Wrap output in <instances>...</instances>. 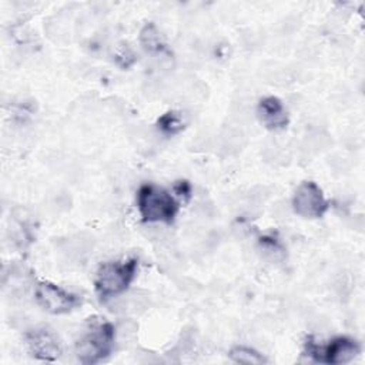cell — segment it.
I'll use <instances>...</instances> for the list:
<instances>
[{
  "instance_id": "1",
  "label": "cell",
  "mask_w": 365,
  "mask_h": 365,
  "mask_svg": "<svg viewBox=\"0 0 365 365\" xmlns=\"http://www.w3.org/2000/svg\"><path fill=\"white\" fill-rule=\"evenodd\" d=\"M142 217L149 223H171L177 214V203L163 189L146 185L137 194Z\"/></svg>"
},
{
  "instance_id": "2",
  "label": "cell",
  "mask_w": 365,
  "mask_h": 365,
  "mask_svg": "<svg viewBox=\"0 0 365 365\" xmlns=\"http://www.w3.org/2000/svg\"><path fill=\"white\" fill-rule=\"evenodd\" d=\"M137 261L129 260L124 263L103 264L96 277V291L100 299L107 300L126 291L135 276Z\"/></svg>"
},
{
  "instance_id": "3",
  "label": "cell",
  "mask_w": 365,
  "mask_h": 365,
  "mask_svg": "<svg viewBox=\"0 0 365 365\" xmlns=\"http://www.w3.org/2000/svg\"><path fill=\"white\" fill-rule=\"evenodd\" d=\"M116 341V331L110 324H102L86 334L77 344L76 354L82 364H97L106 358Z\"/></svg>"
},
{
  "instance_id": "4",
  "label": "cell",
  "mask_w": 365,
  "mask_h": 365,
  "mask_svg": "<svg viewBox=\"0 0 365 365\" xmlns=\"http://www.w3.org/2000/svg\"><path fill=\"white\" fill-rule=\"evenodd\" d=\"M294 212L306 218H318L324 216L328 209V203L324 194L315 182L306 181L297 189L292 198Z\"/></svg>"
},
{
  "instance_id": "5",
  "label": "cell",
  "mask_w": 365,
  "mask_h": 365,
  "mask_svg": "<svg viewBox=\"0 0 365 365\" xmlns=\"http://www.w3.org/2000/svg\"><path fill=\"white\" fill-rule=\"evenodd\" d=\"M35 294L37 303L50 314L71 312L80 304L77 295L67 292L52 283H40Z\"/></svg>"
},
{
  "instance_id": "6",
  "label": "cell",
  "mask_w": 365,
  "mask_h": 365,
  "mask_svg": "<svg viewBox=\"0 0 365 365\" xmlns=\"http://www.w3.org/2000/svg\"><path fill=\"white\" fill-rule=\"evenodd\" d=\"M28 344L32 354L43 361H55L62 354L57 335L49 328H36L28 334Z\"/></svg>"
},
{
  "instance_id": "7",
  "label": "cell",
  "mask_w": 365,
  "mask_h": 365,
  "mask_svg": "<svg viewBox=\"0 0 365 365\" xmlns=\"http://www.w3.org/2000/svg\"><path fill=\"white\" fill-rule=\"evenodd\" d=\"M257 111L261 122L271 130H281L288 123L286 109L277 97H267L261 100Z\"/></svg>"
},
{
  "instance_id": "8",
  "label": "cell",
  "mask_w": 365,
  "mask_h": 365,
  "mask_svg": "<svg viewBox=\"0 0 365 365\" xmlns=\"http://www.w3.org/2000/svg\"><path fill=\"white\" fill-rule=\"evenodd\" d=\"M93 250V238L86 234H76L60 243V253L72 263L84 261Z\"/></svg>"
},
{
  "instance_id": "9",
  "label": "cell",
  "mask_w": 365,
  "mask_h": 365,
  "mask_svg": "<svg viewBox=\"0 0 365 365\" xmlns=\"http://www.w3.org/2000/svg\"><path fill=\"white\" fill-rule=\"evenodd\" d=\"M358 354L359 346L357 344V341L347 337H339L335 338L328 346L324 357L330 364H347L353 361Z\"/></svg>"
},
{
  "instance_id": "10",
  "label": "cell",
  "mask_w": 365,
  "mask_h": 365,
  "mask_svg": "<svg viewBox=\"0 0 365 365\" xmlns=\"http://www.w3.org/2000/svg\"><path fill=\"white\" fill-rule=\"evenodd\" d=\"M244 146V133L237 127H225L220 134L218 149L225 156H234Z\"/></svg>"
},
{
  "instance_id": "11",
  "label": "cell",
  "mask_w": 365,
  "mask_h": 365,
  "mask_svg": "<svg viewBox=\"0 0 365 365\" xmlns=\"http://www.w3.org/2000/svg\"><path fill=\"white\" fill-rule=\"evenodd\" d=\"M140 43L144 48V50L149 53H160L165 50L162 36H160L157 28L153 25V23H149V25H146L142 29Z\"/></svg>"
},
{
  "instance_id": "12",
  "label": "cell",
  "mask_w": 365,
  "mask_h": 365,
  "mask_svg": "<svg viewBox=\"0 0 365 365\" xmlns=\"http://www.w3.org/2000/svg\"><path fill=\"white\" fill-rule=\"evenodd\" d=\"M185 124H186L185 116L177 111H170L165 114L163 118H160L158 120V129L166 135H174L180 133L182 129H185Z\"/></svg>"
},
{
  "instance_id": "13",
  "label": "cell",
  "mask_w": 365,
  "mask_h": 365,
  "mask_svg": "<svg viewBox=\"0 0 365 365\" xmlns=\"http://www.w3.org/2000/svg\"><path fill=\"white\" fill-rule=\"evenodd\" d=\"M230 358L237 364H247V365H261L267 362L261 354L247 347L233 348L230 353Z\"/></svg>"
},
{
  "instance_id": "14",
  "label": "cell",
  "mask_w": 365,
  "mask_h": 365,
  "mask_svg": "<svg viewBox=\"0 0 365 365\" xmlns=\"http://www.w3.org/2000/svg\"><path fill=\"white\" fill-rule=\"evenodd\" d=\"M260 251L270 261H280L284 259V248L276 238L264 237L260 240Z\"/></svg>"
},
{
  "instance_id": "15",
  "label": "cell",
  "mask_w": 365,
  "mask_h": 365,
  "mask_svg": "<svg viewBox=\"0 0 365 365\" xmlns=\"http://www.w3.org/2000/svg\"><path fill=\"white\" fill-rule=\"evenodd\" d=\"M196 344V337L193 331H185L180 335V339L177 341V346L174 347V354L182 355V354H189L194 348Z\"/></svg>"
},
{
  "instance_id": "16",
  "label": "cell",
  "mask_w": 365,
  "mask_h": 365,
  "mask_svg": "<svg viewBox=\"0 0 365 365\" xmlns=\"http://www.w3.org/2000/svg\"><path fill=\"white\" fill-rule=\"evenodd\" d=\"M114 331H116V339L124 346L126 341H131L135 337L137 326L131 321H124L119 326L118 330H114Z\"/></svg>"
},
{
  "instance_id": "17",
  "label": "cell",
  "mask_w": 365,
  "mask_h": 365,
  "mask_svg": "<svg viewBox=\"0 0 365 365\" xmlns=\"http://www.w3.org/2000/svg\"><path fill=\"white\" fill-rule=\"evenodd\" d=\"M328 143H330L328 135L323 131H314L308 135V139H307V144H308L310 150H312V151L323 150L324 147H327Z\"/></svg>"
},
{
  "instance_id": "18",
  "label": "cell",
  "mask_w": 365,
  "mask_h": 365,
  "mask_svg": "<svg viewBox=\"0 0 365 365\" xmlns=\"http://www.w3.org/2000/svg\"><path fill=\"white\" fill-rule=\"evenodd\" d=\"M134 57H135V56H134L133 50L129 49L127 46H126V48H123V49L118 53L116 60H118V64H119V66L127 68V67H130V66L134 63V60H135Z\"/></svg>"
},
{
  "instance_id": "19",
  "label": "cell",
  "mask_w": 365,
  "mask_h": 365,
  "mask_svg": "<svg viewBox=\"0 0 365 365\" xmlns=\"http://www.w3.org/2000/svg\"><path fill=\"white\" fill-rule=\"evenodd\" d=\"M174 190H176V193L180 197L185 196L186 198H189L190 197V193H191V187H190V185H189L187 181H178L177 185H176V187H174Z\"/></svg>"
}]
</instances>
